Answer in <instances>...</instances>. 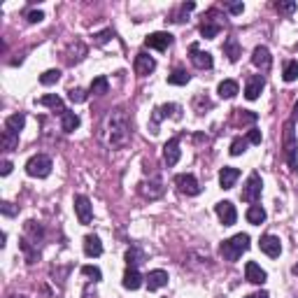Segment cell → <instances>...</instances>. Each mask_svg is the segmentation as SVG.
<instances>
[{
    "mask_svg": "<svg viewBox=\"0 0 298 298\" xmlns=\"http://www.w3.org/2000/svg\"><path fill=\"white\" fill-rule=\"evenodd\" d=\"M107 128H110V145L112 147H122L131 137V124H128L126 114L122 110H114L107 116Z\"/></svg>",
    "mask_w": 298,
    "mask_h": 298,
    "instance_id": "1",
    "label": "cell"
},
{
    "mask_svg": "<svg viewBox=\"0 0 298 298\" xmlns=\"http://www.w3.org/2000/svg\"><path fill=\"white\" fill-rule=\"evenodd\" d=\"M249 249V235L247 233H237V235H233L231 240H226V243H222V256L226 259V261H237V259L243 256V252H247Z\"/></svg>",
    "mask_w": 298,
    "mask_h": 298,
    "instance_id": "2",
    "label": "cell"
},
{
    "mask_svg": "<svg viewBox=\"0 0 298 298\" xmlns=\"http://www.w3.org/2000/svg\"><path fill=\"white\" fill-rule=\"evenodd\" d=\"M26 172L31 177H37V180H45V177H49L51 172V158L45 156V154H37V156L28 158V163H26Z\"/></svg>",
    "mask_w": 298,
    "mask_h": 298,
    "instance_id": "3",
    "label": "cell"
},
{
    "mask_svg": "<svg viewBox=\"0 0 298 298\" xmlns=\"http://www.w3.org/2000/svg\"><path fill=\"white\" fill-rule=\"evenodd\" d=\"M166 116H175V119H180V116H182L180 105H175V103H166V105H158L156 110L152 112V124H149L152 135H156V133H158V124H161Z\"/></svg>",
    "mask_w": 298,
    "mask_h": 298,
    "instance_id": "4",
    "label": "cell"
},
{
    "mask_svg": "<svg viewBox=\"0 0 298 298\" xmlns=\"http://www.w3.org/2000/svg\"><path fill=\"white\" fill-rule=\"evenodd\" d=\"M296 152H298V145H296V137H293V126L287 124V128H284V156H287V163L291 170H298Z\"/></svg>",
    "mask_w": 298,
    "mask_h": 298,
    "instance_id": "5",
    "label": "cell"
},
{
    "mask_svg": "<svg viewBox=\"0 0 298 298\" xmlns=\"http://www.w3.org/2000/svg\"><path fill=\"white\" fill-rule=\"evenodd\" d=\"M261 189H263V182H261V177H259V172H252V175L247 177V182H245L240 198L247 203H256L259 198H261Z\"/></svg>",
    "mask_w": 298,
    "mask_h": 298,
    "instance_id": "6",
    "label": "cell"
},
{
    "mask_svg": "<svg viewBox=\"0 0 298 298\" xmlns=\"http://www.w3.org/2000/svg\"><path fill=\"white\" fill-rule=\"evenodd\" d=\"M175 184L180 187V191L187 193V196H198V193H201V184H198V180L191 175V172H182V175H177Z\"/></svg>",
    "mask_w": 298,
    "mask_h": 298,
    "instance_id": "7",
    "label": "cell"
},
{
    "mask_svg": "<svg viewBox=\"0 0 298 298\" xmlns=\"http://www.w3.org/2000/svg\"><path fill=\"white\" fill-rule=\"evenodd\" d=\"M75 212L80 224H89L93 219V205L86 196H75Z\"/></svg>",
    "mask_w": 298,
    "mask_h": 298,
    "instance_id": "8",
    "label": "cell"
},
{
    "mask_svg": "<svg viewBox=\"0 0 298 298\" xmlns=\"http://www.w3.org/2000/svg\"><path fill=\"white\" fill-rule=\"evenodd\" d=\"M217 217H219V222L224 224V226H233L235 224V219H237V212H235V205H233L231 201H222V203H217Z\"/></svg>",
    "mask_w": 298,
    "mask_h": 298,
    "instance_id": "9",
    "label": "cell"
},
{
    "mask_svg": "<svg viewBox=\"0 0 298 298\" xmlns=\"http://www.w3.org/2000/svg\"><path fill=\"white\" fill-rule=\"evenodd\" d=\"M145 45L149 49H158V51H166L168 47L172 45V35L166 31H158V33H152V35L145 37Z\"/></svg>",
    "mask_w": 298,
    "mask_h": 298,
    "instance_id": "10",
    "label": "cell"
},
{
    "mask_svg": "<svg viewBox=\"0 0 298 298\" xmlns=\"http://www.w3.org/2000/svg\"><path fill=\"white\" fill-rule=\"evenodd\" d=\"M259 247H261V252L268 254L270 259L280 256V252H282V243H280L277 235H263L261 243H259Z\"/></svg>",
    "mask_w": 298,
    "mask_h": 298,
    "instance_id": "11",
    "label": "cell"
},
{
    "mask_svg": "<svg viewBox=\"0 0 298 298\" xmlns=\"http://www.w3.org/2000/svg\"><path fill=\"white\" fill-rule=\"evenodd\" d=\"M156 70V61H154L149 54H145V51H140V54L135 56V72L137 75H149V72Z\"/></svg>",
    "mask_w": 298,
    "mask_h": 298,
    "instance_id": "12",
    "label": "cell"
},
{
    "mask_svg": "<svg viewBox=\"0 0 298 298\" xmlns=\"http://www.w3.org/2000/svg\"><path fill=\"white\" fill-rule=\"evenodd\" d=\"M191 63L201 70H210L212 68V54H207V51H201L198 45H191Z\"/></svg>",
    "mask_w": 298,
    "mask_h": 298,
    "instance_id": "13",
    "label": "cell"
},
{
    "mask_svg": "<svg viewBox=\"0 0 298 298\" xmlns=\"http://www.w3.org/2000/svg\"><path fill=\"white\" fill-rule=\"evenodd\" d=\"M180 156H182V152H180V137H172L163 147V158H166L168 166H175L180 161Z\"/></svg>",
    "mask_w": 298,
    "mask_h": 298,
    "instance_id": "14",
    "label": "cell"
},
{
    "mask_svg": "<svg viewBox=\"0 0 298 298\" xmlns=\"http://www.w3.org/2000/svg\"><path fill=\"white\" fill-rule=\"evenodd\" d=\"M263 86H266L263 77L261 75H252L247 80V86H245V98H247V101H256L259 93L263 91Z\"/></svg>",
    "mask_w": 298,
    "mask_h": 298,
    "instance_id": "15",
    "label": "cell"
},
{
    "mask_svg": "<svg viewBox=\"0 0 298 298\" xmlns=\"http://www.w3.org/2000/svg\"><path fill=\"white\" fill-rule=\"evenodd\" d=\"M245 275H247V280L252 284H263L266 282V270H263L261 266H259V263H254V261H249L247 266H245Z\"/></svg>",
    "mask_w": 298,
    "mask_h": 298,
    "instance_id": "16",
    "label": "cell"
},
{
    "mask_svg": "<svg viewBox=\"0 0 298 298\" xmlns=\"http://www.w3.org/2000/svg\"><path fill=\"white\" fill-rule=\"evenodd\" d=\"M237 177H240V170L237 168H222V172H219V184H222V189H233V184L237 182Z\"/></svg>",
    "mask_w": 298,
    "mask_h": 298,
    "instance_id": "17",
    "label": "cell"
},
{
    "mask_svg": "<svg viewBox=\"0 0 298 298\" xmlns=\"http://www.w3.org/2000/svg\"><path fill=\"white\" fill-rule=\"evenodd\" d=\"M24 126H26L24 114H12L5 119V133H10V135H19V133L24 131Z\"/></svg>",
    "mask_w": 298,
    "mask_h": 298,
    "instance_id": "18",
    "label": "cell"
},
{
    "mask_svg": "<svg viewBox=\"0 0 298 298\" xmlns=\"http://www.w3.org/2000/svg\"><path fill=\"white\" fill-rule=\"evenodd\" d=\"M166 284H168L166 270H152V273L147 275V287H149V291H156V289L166 287Z\"/></svg>",
    "mask_w": 298,
    "mask_h": 298,
    "instance_id": "19",
    "label": "cell"
},
{
    "mask_svg": "<svg viewBox=\"0 0 298 298\" xmlns=\"http://www.w3.org/2000/svg\"><path fill=\"white\" fill-rule=\"evenodd\" d=\"M252 63L256 68H261V70H268V68H270V51H268L266 47H256V49L252 51Z\"/></svg>",
    "mask_w": 298,
    "mask_h": 298,
    "instance_id": "20",
    "label": "cell"
},
{
    "mask_svg": "<svg viewBox=\"0 0 298 298\" xmlns=\"http://www.w3.org/2000/svg\"><path fill=\"white\" fill-rule=\"evenodd\" d=\"M124 287L131 289V291H135V289L142 287V275L137 273V268H126V273H124Z\"/></svg>",
    "mask_w": 298,
    "mask_h": 298,
    "instance_id": "21",
    "label": "cell"
},
{
    "mask_svg": "<svg viewBox=\"0 0 298 298\" xmlns=\"http://www.w3.org/2000/svg\"><path fill=\"white\" fill-rule=\"evenodd\" d=\"M84 254L86 256H101L103 254V243L98 235H86L84 237Z\"/></svg>",
    "mask_w": 298,
    "mask_h": 298,
    "instance_id": "22",
    "label": "cell"
},
{
    "mask_svg": "<svg viewBox=\"0 0 298 298\" xmlns=\"http://www.w3.org/2000/svg\"><path fill=\"white\" fill-rule=\"evenodd\" d=\"M61 128H63L66 133H72L75 128H80V116H77L75 112H68V110H66V112L61 114Z\"/></svg>",
    "mask_w": 298,
    "mask_h": 298,
    "instance_id": "23",
    "label": "cell"
},
{
    "mask_svg": "<svg viewBox=\"0 0 298 298\" xmlns=\"http://www.w3.org/2000/svg\"><path fill=\"white\" fill-rule=\"evenodd\" d=\"M37 105H45V107H51V110H58L61 114L66 112V107H63V101L58 96H54V93H49V96H42L40 101H37Z\"/></svg>",
    "mask_w": 298,
    "mask_h": 298,
    "instance_id": "24",
    "label": "cell"
},
{
    "mask_svg": "<svg viewBox=\"0 0 298 298\" xmlns=\"http://www.w3.org/2000/svg\"><path fill=\"white\" fill-rule=\"evenodd\" d=\"M247 222L254 224V226H259V224L266 222V210H263L261 205H252L247 210Z\"/></svg>",
    "mask_w": 298,
    "mask_h": 298,
    "instance_id": "25",
    "label": "cell"
},
{
    "mask_svg": "<svg viewBox=\"0 0 298 298\" xmlns=\"http://www.w3.org/2000/svg\"><path fill=\"white\" fill-rule=\"evenodd\" d=\"M217 91H219V96L226 98V101H228V98H233V96L237 93V82H233V80H224L222 84L217 86Z\"/></svg>",
    "mask_w": 298,
    "mask_h": 298,
    "instance_id": "26",
    "label": "cell"
},
{
    "mask_svg": "<svg viewBox=\"0 0 298 298\" xmlns=\"http://www.w3.org/2000/svg\"><path fill=\"white\" fill-rule=\"evenodd\" d=\"M89 91L93 93V96H105L107 91H110V82H107V77H96V80L91 82V89Z\"/></svg>",
    "mask_w": 298,
    "mask_h": 298,
    "instance_id": "27",
    "label": "cell"
},
{
    "mask_svg": "<svg viewBox=\"0 0 298 298\" xmlns=\"http://www.w3.org/2000/svg\"><path fill=\"white\" fill-rule=\"evenodd\" d=\"M224 54L228 56V61H237L240 58V45H237L235 37H228L226 45H224Z\"/></svg>",
    "mask_w": 298,
    "mask_h": 298,
    "instance_id": "28",
    "label": "cell"
},
{
    "mask_svg": "<svg viewBox=\"0 0 298 298\" xmlns=\"http://www.w3.org/2000/svg\"><path fill=\"white\" fill-rule=\"evenodd\" d=\"M189 80H191V75L187 70H175L172 75H168V84H175V86L189 84Z\"/></svg>",
    "mask_w": 298,
    "mask_h": 298,
    "instance_id": "29",
    "label": "cell"
},
{
    "mask_svg": "<svg viewBox=\"0 0 298 298\" xmlns=\"http://www.w3.org/2000/svg\"><path fill=\"white\" fill-rule=\"evenodd\" d=\"M58 80H61V70H45L40 75V84H45V86L56 84Z\"/></svg>",
    "mask_w": 298,
    "mask_h": 298,
    "instance_id": "30",
    "label": "cell"
},
{
    "mask_svg": "<svg viewBox=\"0 0 298 298\" xmlns=\"http://www.w3.org/2000/svg\"><path fill=\"white\" fill-rule=\"evenodd\" d=\"M142 259H145V254H142L137 247H131V249L126 252V263H128V268H135L137 263L142 261Z\"/></svg>",
    "mask_w": 298,
    "mask_h": 298,
    "instance_id": "31",
    "label": "cell"
},
{
    "mask_svg": "<svg viewBox=\"0 0 298 298\" xmlns=\"http://www.w3.org/2000/svg\"><path fill=\"white\" fill-rule=\"evenodd\" d=\"M219 24H203L201 26V35L205 37V40H212V37H217L219 35Z\"/></svg>",
    "mask_w": 298,
    "mask_h": 298,
    "instance_id": "32",
    "label": "cell"
},
{
    "mask_svg": "<svg viewBox=\"0 0 298 298\" xmlns=\"http://www.w3.org/2000/svg\"><path fill=\"white\" fill-rule=\"evenodd\" d=\"M284 82H296L298 80V61H289L284 66Z\"/></svg>",
    "mask_w": 298,
    "mask_h": 298,
    "instance_id": "33",
    "label": "cell"
},
{
    "mask_svg": "<svg viewBox=\"0 0 298 298\" xmlns=\"http://www.w3.org/2000/svg\"><path fill=\"white\" fill-rule=\"evenodd\" d=\"M245 149H247V140H245V137H235V140L231 142V156H240Z\"/></svg>",
    "mask_w": 298,
    "mask_h": 298,
    "instance_id": "34",
    "label": "cell"
},
{
    "mask_svg": "<svg viewBox=\"0 0 298 298\" xmlns=\"http://www.w3.org/2000/svg\"><path fill=\"white\" fill-rule=\"evenodd\" d=\"M275 10H277L280 14H291V12L296 10V3H293V0H287V3H277V5H275Z\"/></svg>",
    "mask_w": 298,
    "mask_h": 298,
    "instance_id": "35",
    "label": "cell"
},
{
    "mask_svg": "<svg viewBox=\"0 0 298 298\" xmlns=\"http://www.w3.org/2000/svg\"><path fill=\"white\" fill-rule=\"evenodd\" d=\"M82 275H86V277H93V280H101L103 277L101 268H96V266H84V268H82Z\"/></svg>",
    "mask_w": 298,
    "mask_h": 298,
    "instance_id": "36",
    "label": "cell"
},
{
    "mask_svg": "<svg viewBox=\"0 0 298 298\" xmlns=\"http://www.w3.org/2000/svg\"><path fill=\"white\" fill-rule=\"evenodd\" d=\"M68 98H70L72 103H84L86 101V93L82 91V89H70V91H68Z\"/></svg>",
    "mask_w": 298,
    "mask_h": 298,
    "instance_id": "37",
    "label": "cell"
},
{
    "mask_svg": "<svg viewBox=\"0 0 298 298\" xmlns=\"http://www.w3.org/2000/svg\"><path fill=\"white\" fill-rule=\"evenodd\" d=\"M0 210H3V214H5V217H14L16 212H19V210H16L14 205H12V203H3V205H0Z\"/></svg>",
    "mask_w": 298,
    "mask_h": 298,
    "instance_id": "38",
    "label": "cell"
},
{
    "mask_svg": "<svg viewBox=\"0 0 298 298\" xmlns=\"http://www.w3.org/2000/svg\"><path fill=\"white\" fill-rule=\"evenodd\" d=\"M247 142H252V145H261V131H259V128H252V131L247 133Z\"/></svg>",
    "mask_w": 298,
    "mask_h": 298,
    "instance_id": "39",
    "label": "cell"
},
{
    "mask_svg": "<svg viewBox=\"0 0 298 298\" xmlns=\"http://www.w3.org/2000/svg\"><path fill=\"white\" fill-rule=\"evenodd\" d=\"M42 19H45V12H40V10L28 12V24H40Z\"/></svg>",
    "mask_w": 298,
    "mask_h": 298,
    "instance_id": "40",
    "label": "cell"
},
{
    "mask_svg": "<svg viewBox=\"0 0 298 298\" xmlns=\"http://www.w3.org/2000/svg\"><path fill=\"white\" fill-rule=\"evenodd\" d=\"M110 37H112V31H110V28H107V31L98 33V35H96V42H98V45H105V42L110 40Z\"/></svg>",
    "mask_w": 298,
    "mask_h": 298,
    "instance_id": "41",
    "label": "cell"
},
{
    "mask_svg": "<svg viewBox=\"0 0 298 298\" xmlns=\"http://www.w3.org/2000/svg\"><path fill=\"white\" fill-rule=\"evenodd\" d=\"M243 10H245L243 3H233V5H228V12H231V14H243Z\"/></svg>",
    "mask_w": 298,
    "mask_h": 298,
    "instance_id": "42",
    "label": "cell"
},
{
    "mask_svg": "<svg viewBox=\"0 0 298 298\" xmlns=\"http://www.w3.org/2000/svg\"><path fill=\"white\" fill-rule=\"evenodd\" d=\"M12 168H14V166H12L10 161H3V168H0V172H3V177H7V175H10V172H12Z\"/></svg>",
    "mask_w": 298,
    "mask_h": 298,
    "instance_id": "43",
    "label": "cell"
},
{
    "mask_svg": "<svg viewBox=\"0 0 298 298\" xmlns=\"http://www.w3.org/2000/svg\"><path fill=\"white\" fill-rule=\"evenodd\" d=\"M254 298H270V296H268V291H259V293H254Z\"/></svg>",
    "mask_w": 298,
    "mask_h": 298,
    "instance_id": "44",
    "label": "cell"
},
{
    "mask_svg": "<svg viewBox=\"0 0 298 298\" xmlns=\"http://www.w3.org/2000/svg\"><path fill=\"white\" fill-rule=\"evenodd\" d=\"M293 116H296V119H298V103H296V105H293Z\"/></svg>",
    "mask_w": 298,
    "mask_h": 298,
    "instance_id": "45",
    "label": "cell"
},
{
    "mask_svg": "<svg viewBox=\"0 0 298 298\" xmlns=\"http://www.w3.org/2000/svg\"><path fill=\"white\" fill-rule=\"evenodd\" d=\"M293 275H298V263H296V266H293Z\"/></svg>",
    "mask_w": 298,
    "mask_h": 298,
    "instance_id": "46",
    "label": "cell"
},
{
    "mask_svg": "<svg viewBox=\"0 0 298 298\" xmlns=\"http://www.w3.org/2000/svg\"><path fill=\"white\" fill-rule=\"evenodd\" d=\"M247 298H254V296H247Z\"/></svg>",
    "mask_w": 298,
    "mask_h": 298,
    "instance_id": "47",
    "label": "cell"
}]
</instances>
